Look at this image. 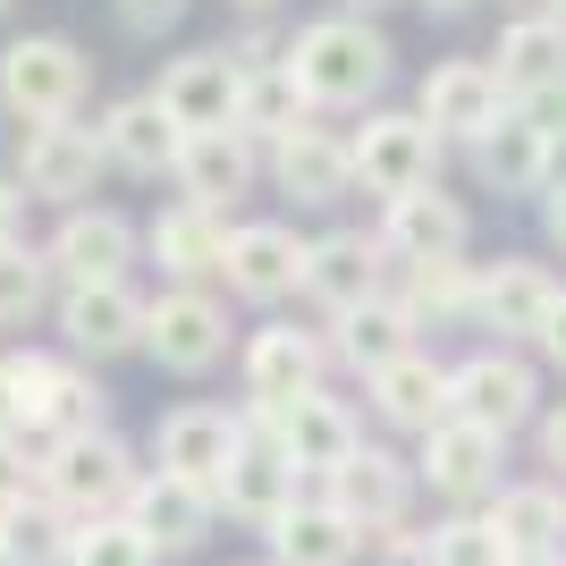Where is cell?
Here are the masks:
<instances>
[{
	"mask_svg": "<svg viewBox=\"0 0 566 566\" xmlns=\"http://www.w3.org/2000/svg\"><path fill=\"white\" fill-rule=\"evenodd\" d=\"M389 34L364 18H313L296 43H287V76L305 85L313 111H355V102H373L389 85Z\"/></svg>",
	"mask_w": 566,
	"mask_h": 566,
	"instance_id": "cell-1",
	"label": "cell"
},
{
	"mask_svg": "<svg viewBox=\"0 0 566 566\" xmlns=\"http://www.w3.org/2000/svg\"><path fill=\"white\" fill-rule=\"evenodd\" d=\"M94 85V60L69 43V34H18L0 51V111L18 127H43V118H76Z\"/></svg>",
	"mask_w": 566,
	"mask_h": 566,
	"instance_id": "cell-2",
	"label": "cell"
},
{
	"mask_svg": "<svg viewBox=\"0 0 566 566\" xmlns=\"http://www.w3.org/2000/svg\"><path fill=\"white\" fill-rule=\"evenodd\" d=\"M136 482H144V473H136V457H127L118 431H85V440H60V449L43 457V499H51V507H69L76 524L118 516Z\"/></svg>",
	"mask_w": 566,
	"mask_h": 566,
	"instance_id": "cell-3",
	"label": "cell"
},
{
	"mask_svg": "<svg viewBox=\"0 0 566 566\" xmlns=\"http://www.w3.org/2000/svg\"><path fill=\"white\" fill-rule=\"evenodd\" d=\"M245 431H262L296 473H338L355 449H364L355 415L331 398V389H305V398H287V406H245Z\"/></svg>",
	"mask_w": 566,
	"mask_h": 566,
	"instance_id": "cell-4",
	"label": "cell"
},
{
	"mask_svg": "<svg viewBox=\"0 0 566 566\" xmlns=\"http://www.w3.org/2000/svg\"><path fill=\"white\" fill-rule=\"evenodd\" d=\"M102 127H76V118H43V127H18V187L25 203H69L76 195H94L102 178Z\"/></svg>",
	"mask_w": 566,
	"mask_h": 566,
	"instance_id": "cell-5",
	"label": "cell"
},
{
	"mask_svg": "<svg viewBox=\"0 0 566 566\" xmlns=\"http://www.w3.org/2000/svg\"><path fill=\"white\" fill-rule=\"evenodd\" d=\"M144 355L161 373H212L229 355V313L212 287H161L144 296Z\"/></svg>",
	"mask_w": 566,
	"mask_h": 566,
	"instance_id": "cell-6",
	"label": "cell"
},
{
	"mask_svg": "<svg viewBox=\"0 0 566 566\" xmlns=\"http://www.w3.org/2000/svg\"><path fill=\"white\" fill-rule=\"evenodd\" d=\"M347 161H355V187H373L380 203H398V195L431 187L440 136H431L415 111H380V118H364V127L347 136Z\"/></svg>",
	"mask_w": 566,
	"mask_h": 566,
	"instance_id": "cell-7",
	"label": "cell"
},
{
	"mask_svg": "<svg viewBox=\"0 0 566 566\" xmlns=\"http://www.w3.org/2000/svg\"><path fill=\"white\" fill-rule=\"evenodd\" d=\"M533 406H542V380H533V364L507 347H482L465 355L449 373V415L473 431H491V440H507L516 423H533Z\"/></svg>",
	"mask_w": 566,
	"mask_h": 566,
	"instance_id": "cell-8",
	"label": "cell"
},
{
	"mask_svg": "<svg viewBox=\"0 0 566 566\" xmlns=\"http://www.w3.org/2000/svg\"><path fill=\"white\" fill-rule=\"evenodd\" d=\"M305 237L287 229V220H245V229H229V262H220V280L245 296V305H280V296H296L305 287Z\"/></svg>",
	"mask_w": 566,
	"mask_h": 566,
	"instance_id": "cell-9",
	"label": "cell"
},
{
	"mask_svg": "<svg viewBox=\"0 0 566 566\" xmlns=\"http://www.w3.org/2000/svg\"><path fill=\"white\" fill-rule=\"evenodd\" d=\"M237 440H245V415H229V406H178L153 431V457H161V473H178L195 491H220Z\"/></svg>",
	"mask_w": 566,
	"mask_h": 566,
	"instance_id": "cell-10",
	"label": "cell"
},
{
	"mask_svg": "<svg viewBox=\"0 0 566 566\" xmlns=\"http://www.w3.org/2000/svg\"><path fill=\"white\" fill-rule=\"evenodd\" d=\"M136 245H144V237H136L127 212H69L43 254H51V280H60V287H111V280H127Z\"/></svg>",
	"mask_w": 566,
	"mask_h": 566,
	"instance_id": "cell-11",
	"label": "cell"
},
{
	"mask_svg": "<svg viewBox=\"0 0 566 566\" xmlns=\"http://www.w3.org/2000/svg\"><path fill=\"white\" fill-rule=\"evenodd\" d=\"M118 516L136 524L144 542H153V558H178V549H195L203 533H212V516H220V499L212 491H195V482H178V473H144L136 491H127V507Z\"/></svg>",
	"mask_w": 566,
	"mask_h": 566,
	"instance_id": "cell-12",
	"label": "cell"
},
{
	"mask_svg": "<svg viewBox=\"0 0 566 566\" xmlns=\"http://www.w3.org/2000/svg\"><path fill=\"white\" fill-rule=\"evenodd\" d=\"M237 76H245V69H237V51H187V60H169V69H161L153 102L178 118V136H203V127H229Z\"/></svg>",
	"mask_w": 566,
	"mask_h": 566,
	"instance_id": "cell-13",
	"label": "cell"
},
{
	"mask_svg": "<svg viewBox=\"0 0 566 566\" xmlns=\"http://www.w3.org/2000/svg\"><path fill=\"white\" fill-rule=\"evenodd\" d=\"M507 111V94H499V69L491 60H440V69L423 76V102H415V118H423L431 136H482L491 118Z\"/></svg>",
	"mask_w": 566,
	"mask_h": 566,
	"instance_id": "cell-14",
	"label": "cell"
},
{
	"mask_svg": "<svg viewBox=\"0 0 566 566\" xmlns=\"http://www.w3.org/2000/svg\"><path fill=\"white\" fill-rule=\"evenodd\" d=\"M406 491H415V473L389 449H355L338 473H322V499H331L355 533H389V524L406 516Z\"/></svg>",
	"mask_w": 566,
	"mask_h": 566,
	"instance_id": "cell-15",
	"label": "cell"
},
{
	"mask_svg": "<svg viewBox=\"0 0 566 566\" xmlns=\"http://www.w3.org/2000/svg\"><path fill=\"white\" fill-rule=\"evenodd\" d=\"M465 237H473V212L457 195H440V187H415V195H398V203L380 212V245L406 254V262H457Z\"/></svg>",
	"mask_w": 566,
	"mask_h": 566,
	"instance_id": "cell-16",
	"label": "cell"
},
{
	"mask_svg": "<svg viewBox=\"0 0 566 566\" xmlns=\"http://www.w3.org/2000/svg\"><path fill=\"white\" fill-rule=\"evenodd\" d=\"M60 338H69L76 355H127V347H144V296L127 280H111V287H60Z\"/></svg>",
	"mask_w": 566,
	"mask_h": 566,
	"instance_id": "cell-17",
	"label": "cell"
},
{
	"mask_svg": "<svg viewBox=\"0 0 566 566\" xmlns=\"http://www.w3.org/2000/svg\"><path fill=\"white\" fill-rule=\"evenodd\" d=\"M296 482H305V473L287 465V457L271 449V440H262V431H245L212 499L229 507V516H245V524H262V533H271V524H280L287 507H296Z\"/></svg>",
	"mask_w": 566,
	"mask_h": 566,
	"instance_id": "cell-18",
	"label": "cell"
},
{
	"mask_svg": "<svg viewBox=\"0 0 566 566\" xmlns=\"http://www.w3.org/2000/svg\"><path fill=\"white\" fill-rule=\"evenodd\" d=\"M144 245H153L169 287H203V280H220V262H229V220L203 212V203H169V212L144 229Z\"/></svg>",
	"mask_w": 566,
	"mask_h": 566,
	"instance_id": "cell-19",
	"label": "cell"
},
{
	"mask_svg": "<svg viewBox=\"0 0 566 566\" xmlns=\"http://www.w3.org/2000/svg\"><path fill=\"white\" fill-rule=\"evenodd\" d=\"M322 389V338L296 331V322H271V331L245 338V398L254 406H287Z\"/></svg>",
	"mask_w": 566,
	"mask_h": 566,
	"instance_id": "cell-20",
	"label": "cell"
},
{
	"mask_svg": "<svg viewBox=\"0 0 566 566\" xmlns=\"http://www.w3.org/2000/svg\"><path fill=\"white\" fill-rule=\"evenodd\" d=\"M549 305H558V280H549L542 262H491L473 280V322L499 331V338H542Z\"/></svg>",
	"mask_w": 566,
	"mask_h": 566,
	"instance_id": "cell-21",
	"label": "cell"
},
{
	"mask_svg": "<svg viewBox=\"0 0 566 566\" xmlns=\"http://www.w3.org/2000/svg\"><path fill=\"white\" fill-rule=\"evenodd\" d=\"M380 237L364 229H331V237H313V254H305V296L322 313H347L364 305V296H380Z\"/></svg>",
	"mask_w": 566,
	"mask_h": 566,
	"instance_id": "cell-22",
	"label": "cell"
},
{
	"mask_svg": "<svg viewBox=\"0 0 566 566\" xmlns=\"http://www.w3.org/2000/svg\"><path fill=\"white\" fill-rule=\"evenodd\" d=\"M364 389H373V415H380V423H398V431L449 423V364H431L423 347H406L398 364L364 373Z\"/></svg>",
	"mask_w": 566,
	"mask_h": 566,
	"instance_id": "cell-23",
	"label": "cell"
},
{
	"mask_svg": "<svg viewBox=\"0 0 566 566\" xmlns=\"http://www.w3.org/2000/svg\"><path fill=\"white\" fill-rule=\"evenodd\" d=\"M178 187H187V203H203V212H229L237 195L254 187V144L237 136V127H203V136L178 144V169H169Z\"/></svg>",
	"mask_w": 566,
	"mask_h": 566,
	"instance_id": "cell-24",
	"label": "cell"
},
{
	"mask_svg": "<svg viewBox=\"0 0 566 566\" xmlns=\"http://www.w3.org/2000/svg\"><path fill=\"white\" fill-rule=\"evenodd\" d=\"M440 499H491L499 491V440L491 431H473V423H431L423 431V465H415Z\"/></svg>",
	"mask_w": 566,
	"mask_h": 566,
	"instance_id": "cell-25",
	"label": "cell"
},
{
	"mask_svg": "<svg viewBox=\"0 0 566 566\" xmlns=\"http://www.w3.org/2000/svg\"><path fill=\"white\" fill-rule=\"evenodd\" d=\"M178 118L161 111L153 94H127L111 102V118H102V153H111L127 178H161V169H178Z\"/></svg>",
	"mask_w": 566,
	"mask_h": 566,
	"instance_id": "cell-26",
	"label": "cell"
},
{
	"mask_svg": "<svg viewBox=\"0 0 566 566\" xmlns=\"http://www.w3.org/2000/svg\"><path fill=\"white\" fill-rule=\"evenodd\" d=\"M271 187L296 195V203H338V195L355 187L347 136H331V127H296L287 144H271Z\"/></svg>",
	"mask_w": 566,
	"mask_h": 566,
	"instance_id": "cell-27",
	"label": "cell"
},
{
	"mask_svg": "<svg viewBox=\"0 0 566 566\" xmlns=\"http://www.w3.org/2000/svg\"><path fill=\"white\" fill-rule=\"evenodd\" d=\"M229 127H237L245 144H287L296 127H313V102H305V85L287 76V60H262V69L237 76V111H229Z\"/></svg>",
	"mask_w": 566,
	"mask_h": 566,
	"instance_id": "cell-28",
	"label": "cell"
},
{
	"mask_svg": "<svg viewBox=\"0 0 566 566\" xmlns=\"http://www.w3.org/2000/svg\"><path fill=\"white\" fill-rule=\"evenodd\" d=\"M491 69H499V94L507 102L566 85V18H516L507 34H499Z\"/></svg>",
	"mask_w": 566,
	"mask_h": 566,
	"instance_id": "cell-29",
	"label": "cell"
},
{
	"mask_svg": "<svg viewBox=\"0 0 566 566\" xmlns=\"http://www.w3.org/2000/svg\"><path fill=\"white\" fill-rule=\"evenodd\" d=\"M415 331H423V322H415V313H406L389 287H380V296H364V305H347V313H331V347L347 355L355 373H380V364H398V355L415 347Z\"/></svg>",
	"mask_w": 566,
	"mask_h": 566,
	"instance_id": "cell-30",
	"label": "cell"
},
{
	"mask_svg": "<svg viewBox=\"0 0 566 566\" xmlns=\"http://www.w3.org/2000/svg\"><path fill=\"white\" fill-rule=\"evenodd\" d=\"M364 549L347 516H338L331 499H296L280 524H271V566H347Z\"/></svg>",
	"mask_w": 566,
	"mask_h": 566,
	"instance_id": "cell-31",
	"label": "cell"
},
{
	"mask_svg": "<svg viewBox=\"0 0 566 566\" xmlns=\"http://www.w3.org/2000/svg\"><path fill=\"white\" fill-rule=\"evenodd\" d=\"M542 161H549V144L516 118V102L473 136V169H482V187H499V195H542Z\"/></svg>",
	"mask_w": 566,
	"mask_h": 566,
	"instance_id": "cell-32",
	"label": "cell"
},
{
	"mask_svg": "<svg viewBox=\"0 0 566 566\" xmlns=\"http://www.w3.org/2000/svg\"><path fill=\"white\" fill-rule=\"evenodd\" d=\"M69 542H76V516L51 507L43 491L0 507V566H69Z\"/></svg>",
	"mask_w": 566,
	"mask_h": 566,
	"instance_id": "cell-33",
	"label": "cell"
},
{
	"mask_svg": "<svg viewBox=\"0 0 566 566\" xmlns=\"http://www.w3.org/2000/svg\"><path fill=\"white\" fill-rule=\"evenodd\" d=\"M482 524L507 542V558H524V549H558V533H566V499L542 491V482H516V491H491Z\"/></svg>",
	"mask_w": 566,
	"mask_h": 566,
	"instance_id": "cell-34",
	"label": "cell"
},
{
	"mask_svg": "<svg viewBox=\"0 0 566 566\" xmlns=\"http://www.w3.org/2000/svg\"><path fill=\"white\" fill-rule=\"evenodd\" d=\"M51 305V254L43 245H0V322H34Z\"/></svg>",
	"mask_w": 566,
	"mask_h": 566,
	"instance_id": "cell-35",
	"label": "cell"
},
{
	"mask_svg": "<svg viewBox=\"0 0 566 566\" xmlns=\"http://www.w3.org/2000/svg\"><path fill=\"white\" fill-rule=\"evenodd\" d=\"M398 305L415 313V322H449V313H473V280H465V262H406V287H398Z\"/></svg>",
	"mask_w": 566,
	"mask_h": 566,
	"instance_id": "cell-36",
	"label": "cell"
},
{
	"mask_svg": "<svg viewBox=\"0 0 566 566\" xmlns=\"http://www.w3.org/2000/svg\"><path fill=\"white\" fill-rule=\"evenodd\" d=\"M69 566H161V558H153V542L127 516H94V524H76Z\"/></svg>",
	"mask_w": 566,
	"mask_h": 566,
	"instance_id": "cell-37",
	"label": "cell"
},
{
	"mask_svg": "<svg viewBox=\"0 0 566 566\" xmlns=\"http://www.w3.org/2000/svg\"><path fill=\"white\" fill-rule=\"evenodd\" d=\"M423 566H507V542L482 516H449V524H431Z\"/></svg>",
	"mask_w": 566,
	"mask_h": 566,
	"instance_id": "cell-38",
	"label": "cell"
},
{
	"mask_svg": "<svg viewBox=\"0 0 566 566\" xmlns=\"http://www.w3.org/2000/svg\"><path fill=\"white\" fill-rule=\"evenodd\" d=\"M25 491H43V457L25 449L18 431H0V507H18Z\"/></svg>",
	"mask_w": 566,
	"mask_h": 566,
	"instance_id": "cell-39",
	"label": "cell"
},
{
	"mask_svg": "<svg viewBox=\"0 0 566 566\" xmlns=\"http://www.w3.org/2000/svg\"><path fill=\"white\" fill-rule=\"evenodd\" d=\"M516 118H524V127H533L542 144H558V136H566V85H549V94H524V102H516Z\"/></svg>",
	"mask_w": 566,
	"mask_h": 566,
	"instance_id": "cell-40",
	"label": "cell"
},
{
	"mask_svg": "<svg viewBox=\"0 0 566 566\" xmlns=\"http://www.w3.org/2000/svg\"><path fill=\"white\" fill-rule=\"evenodd\" d=\"M178 18H187V0H118V25H127V34H169Z\"/></svg>",
	"mask_w": 566,
	"mask_h": 566,
	"instance_id": "cell-41",
	"label": "cell"
},
{
	"mask_svg": "<svg viewBox=\"0 0 566 566\" xmlns=\"http://www.w3.org/2000/svg\"><path fill=\"white\" fill-rule=\"evenodd\" d=\"M18 220H25V187H18V178H0V245L18 237Z\"/></svg>",
	"mask_w": 566,
	"mask_h": 566,
	"instance_id": "cell-42",
	"label": "cell"
},
{
	"mask_svg": "<svg viewBox=\"0 0 566 566\" xmlns=\"http://www.w3.org/2000/svg\"><path fill=\"white\" fill-rule=\"evenodd\" d=\"M542 355L566 364V287H558V305H549V322H542Z\"/></svg>",
	"mask_w": 566,
	"mask_h": 566,
	"instance_id": "cell-43",
	"label": "cell"
},
{
	"mask_svg": "<svg viewBox=\"0 0 566 566\" xmlns=\"http://www.w3.org/2000/svg\"><path fill=\"white\" fill-rule=\"evenodd\" d=\"M542 229H549V245L566 254V187H549V195H542Z\"/></svg>",
	"mask_w": 566,
	"mask_h": 566,
	"instance_id": "cell-44",
	"label": "cell"
},
{
	"mask_svg": "<svg viewBox=\"0 0 566 566\" xmlns=\"http://www.w3.org/2000/svg\"><path fill=\"white\" fill-rule=\"evenodd\" d=\"M542 457L566 473V406H558V415H542Z\"/></svg>",
	"mask_w": 566,
	"mask_h": 566,
	"instance_id": "cell-45",
	"label": "cell"
},
{
	"mask_svg": "<svg viewBox=\"0 0 566 566\" xmlns=\"http://www.w3.org/2000/svg\"><path fill=\"white\" fill-rule=\"evenodd\" d=\"M0 431H18V389H9V355H0Z\"/></svg>",
	"mask_w": 566,
	"mask_h": 566,
	"instance_id": "cell-46",
	"label": "cell"
},
{
	"mask_svg": "<svg viewBox=\"0 0 566 566\" xmlns=\"http://www.w3.org/2000/svg\"><path fill=\"white\" fill-rule=\"evenodd\" d=\"M549 187H566V136L549 144V161H542V195H549Z\"/></svg>",
	"mask_w": 566,
	"mask_h": 566,
	"instance_id": "cell-47",
	"label": "cell"
},
{
	"mask_svg": "<svg viewBox=\"0 0 566 566\" xmlns=\"http://www.w3.org/2000/svg\"><path fill=\"white\" fill-rule=\"evenodd\" d=\"M507 566H566L558 549H524V558H507Z\"/></svg>",
	"mask_w": 566,
	"mask_h": 566,
	"instance_id": "cell-48",
	"label": "cell"
},
{
	"mask_svg": "<svg viewBox=\"0 0 566 566\" xmlns=\"http://www.w3.org/2000/svg\"><path fill=\"white\" fill-rule=\"evenodd\" d=\"M423 9H440V18H449V9H465V0H423Z\"/></svg>",
	"mask_w": 566,
	"mask_h": 566,
	"instance_id": "cell-49",
	"label": "cell"
},
{
	"mask_svg": "<svg viewBox=\"0 0 566 566\" xmlns=\"http://www.w3.org/2000/svg\"><path fill=\"white\" fill-rule=\"evenodd\" d=\"M237 9H280V0H237Z\"/></svg>",
	"mask_w": 566,
	"mask_h": 566,
	"instance_id": "cell-50",
	"label": "cell"
},
{
	"mask_svg": "<svg viewBox=\"0 0 566 566\" xmlns=\"http://www.w3.org/2000/svg\"><path fill=\"white\" fill-rule=\"evenodd\" d=\"M347 9H355V18H364V9H380V0H347Z\"/></svg>",
	"mask_w": 566,
	"mask_h": 566,
	"instance_id": "cell-51",
	"label": "cell"
},
{
	"mask_svg": "<svg viewBox=\"0 0 566 566\" xmlns=\"http://www.w3.org/2000/svg\"><path fill=\"white\" fill-rule=\"evenodd\" d=\"M549 18H566V0H549Z\"/></svg>",
	"mask_w": 566,
	"mask_h": 566,
	"instance_id": "cell-52",
	"label": "cell"
},
{
	"mask_svg": "<svg viewBox=\"0 0 566 566\" xmlns=\"http://www.w3.org/2000/svg\"><path fill=\"white\" fill-rule=\"evenodd\" d=\"M0 18H9V0H0Z\"/></svg>",
	"mask_w": 566,
	"mask_h": 566,
	"instance_id": "cell-53",
	"label": "cell"
}]
</instances>
